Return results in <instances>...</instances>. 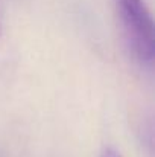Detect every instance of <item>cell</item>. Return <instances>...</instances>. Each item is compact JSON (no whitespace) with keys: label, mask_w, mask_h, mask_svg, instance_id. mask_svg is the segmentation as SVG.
<instances>
[{"label":"cell","mask_w":155,"mask_h":157,"mask_svg":"<svg viewBox=\"0 0 155 157\" xmlns=\"http://www.w3.org/2000/svg\"><path fill=\"white\" fill-rule=\"evenodd\" d=\"M102 157H122L117 151H114V150H106L105 153H103Z\"/></svg>","instance_id":"cell-2"},{"label":"cell","mask_w":155,"mask_h":157,"mask_svg":"<svg viewBox=\"0 0 155 157\" xmlns=\"http://www.w3.org/2000/svg\"><path fill=\"white\" fill-rule=\"evenodd\" d=\"M126 43L142 63H152L155 52L154 20L145 0H116Z\"/></svg>","instance_id":"cell-1"}]
</instances>
